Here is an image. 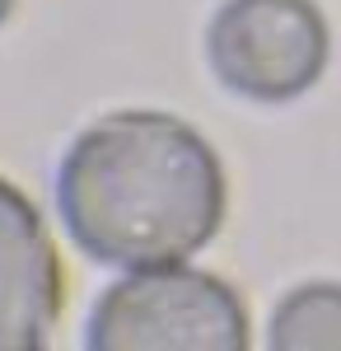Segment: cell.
I'll list each match as a JSON object with an SVG mask.
<instances>
[{
    "label": "cell",
    "instance_id": "obj_1",
    "mask_svg": "<svg viewBox=\"0 0 341 351\" xmlns=\"http://www.w3.org/2000/svg\"><path fill=\"white\" fill-rule=\"evenodd\" d=\"M225 164L173 112L127 108L89 122L56 169V206L103 267H173L225 225Z\"/></svg>",
    "mask_w": 341,
    "mask_h": 351
},
{
    "label": "cell",
    "instance_id": "obj_2",
    "mask_svg": "<svg viewBox=\"0 0 341 351\" xmlns=\"http://www.w3.org/2000/svg\"><path fill=\"white\" fill-rule=\"evenodd\" d=\"M84 351H248V309L197 267H140L94 300Z\"/></svg>",
    "mask_w": 341,
    "mask_h": 351
},
{
    "label": "cell",
    "instance_id": "obj_3",
    "mask_svg": "<svg viewBox=\"0 0 341 351\" xmlns=\"http://www.w3.org/2000/svg\"><path fill=\"white\" fill-rule=\"evenodd\" d=\"M332 33L314 0H225L206 24L215 80L253 104H290L327 71Z\"/></svg>",
    "mask_w": 341,
    "mask_h": 351
},
{
    "label": "cell",
    "instance_id": "obj_4",
    "mask_svg": "<svg viewBox=\"0 0 341 351\" xmlns=\"http://www.w3.org/2000/svg\"><path fill=\"white\" fill-rule=\"evenodd\" d=\"M66 304V271L42 211L0 178V351H47Z\"/></svg>",
    "mask_w": 341,
    "mask_h": 351
},
{
    "label": "cell",
    "instance_id": "obj_5",
    "mask_svg": "<svg viewBox=\"0 0 341 351\" xmlns=\"http://www.w3.org/2000/svg\"><path fill=\"white\" fill-rule=\"evenodd\" d=\"M266 351H341V281H304L281 295Z\"/></svg>",
    "mask_w": 341,
    "mask_h": 351
},
{
    "label": "cell",
    "instance_id": "obj_6",
    "mask_svg": "<svg viewBox=\"0 0 341 351\" xmlns=\"http://www.w3.org/2000/svg\"><path fill=\"white\" fill-rule=\"evenodd\" d=\"M10 10H14V0H0V24L10 19Z\"/></svg>",
    "mask_w": 341,
    "mask_h": 351
}]
</instances>
